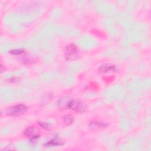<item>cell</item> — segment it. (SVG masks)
Listing matches in <instances>:
<instances>
[{"mask_svg": "<svg viewBox=\"0 0 151 151\" xmlns=\"http://www.w3.org/2000/svg\"><path fill=\"white\" fill-rule=\"evenodd\" d=\"M80 51L78 47L71 44L67 46L65 52V57L67 60H75L79 57Z\"/></svg>", "mask_w": 151, "mask_h": 151, "instance_id": "6da1fadb", "label": "cell"}, {"mask_svg": "<svg viewBox=\"0 0 151 151\" xmlns=\"http://www.w3.org/2000/svg\"><path fill=\"white\" fill-rule=\"evenodd\" d=\"M27 110V106L24 104H18L9 107L6 111V114L11 116L17 117L24 114Z\"/></svg>", "mask_w": 151, "mask_h": 151, "instance_id": "7a4b0ae2", "label": "cell"}, {"mask_svg": "<svg viewBox=\"0 0 151 151\" xmlns=\"http://www.w3.org/2000/svg\"><path fill=\"white\" fill-rule=\"evenodd\" d=\"M67 107L77 113H82L86 109V105L79 100H71L67 102Z\"/></svg>", "mask_w": 151, "mask_h": 151, "instance_id": "3957f363", "label": "cell"}, {"mask_svg": "<svg viewBox=\"0 0 151 151\" xmlns=\"http://www.w3.org/2000/svg\"><path fill=\"white\" fill-rule=\"evenodd\" d=\"M23 134L25 137L29 138L31 141H35L40 137V135L36 133V129L34 126H30L27 127L24 131Z\"/></svg>", "mask_w": 151, "mask_h": 151, "instance_id": "277c9868", "label": "cell"}, {"mask_svg": "<svg viewBox=\"0 0 151 151\" xmlns=\"http://www.w3.org/2000/svg\"><path fill=\"white\" fill-rule=\"evenodd\" d=\"M117 70V68L115 65L111 64H104L101 65L99 68V71L101 73H108V72H113Z\"/></svg>", "mask_w": 151, "mask_h": 151, "instance_id": "5b68a950", "label": "cell"}, {"mask_svg": "<svg viewBox=\"0 0 151 151\" xmlns=\"http://www.w3.org/2000/svg\"><path fill=\"white\" fill-rule=\"evenodd\" d=\"M89 128L92 130H97L100 129H103L107 126V124L104 122H97V121H93L90 123Z\"/></svg>", "mask_w": 151, "mask_h": 151, "instance_id": "8992f818", "label": "cell"}, {"mask_svg": "<svg viewBox=\"0 0 151 151\" xmlns=\"http://www.w3.org/2000/svg\"><path fill=\"white\" fill-rule=\"evenodd\" d=\"M64 145V142L60 139L59 138H54L52 139L46 143L44 144V146L46 147H52V146H62Z\"/></svg>", "mask_w": 151, "mask_h": 151, "instance_id": "52a82bcc", "label": "cell"}, {"mask_svg": "<svg viewBox=\"0 0 151 151\" xmlns=\"http://www.w3.org/2000/svg\"><path fill=\"white\" fill-rule=\"evenodd\" d=\"M74 122L73 117L71 115H65L63 117V122L67 126L71 125Z\"/></svg>", "mask_w": 151, "mask_h": 151, "instance_id": "ba28073f", "label": "cell"}, {"mask_svg": "<svg viewBox=\"0 0 151 151\" xmlns=\"http://www.w3.org/2000/svg\"><path fill=\"white\" fill-rule=\"evenodd\" d=\"M9 52L13 55H21L25 53V51L22 49H15V50H11L9 51Z\"/></svg>", "mask_w": 151, "mask_h": 151, "instance_id": "9c48e42d", "label": "cell"}, {"mask_svg": "<svg viewBox=\"0 0 151 151\" xmlns=\"http://www.w3.org/2000/svg\"><path fill=\"white\" fill-rule=\"evenodd\" d=\"M23 63H27V64H32L35 61V60L32 57L30 56H24L23 57V59L22 60Z\"/></svg>", "mask_w": 151, "mask_h": 151, "instance_id": "30bf717a", "label": "cell"}, {"mask_svg": "<svg viewBox=\"0 0 151 151\" xmlns=\"http://www.w3.org/2000/svg\"><path fill=\"white\" fill-rule=\"evenodd\" d=\"M38 124L41 126L42 127V128L45 129H47V130H49L50 129V124L48 123H47V122H38Z\"/></svg>", "mask_w": 151, "mask_h": 151, "instance_id": "8fae6325", "label": "cell"}, {"mask_svg": "<svg viewBox=\"0 0 151 151\" xmlns=\"http://www.w3.org/2000/svg\"><path fill=\"white\" fill-rule=\"evenodd\" d=\"M17 81H18V78L17 77H12L9 79V82L15 83V82H17Z\"/></svg>", "mask_w": 151, "mask_h": 151, "instance_id": "7c38bea8", "label": "cell"}]
</instances>
